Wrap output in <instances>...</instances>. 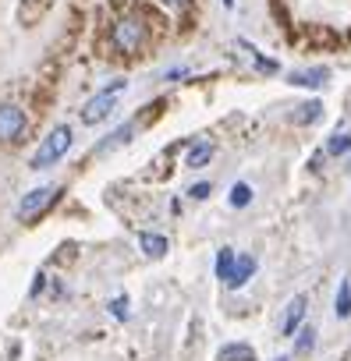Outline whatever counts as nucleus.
<instances>
[{
  "label": "nucleus",
  "instance_id": "obj_1",
  "mask_svg": "<svg viewBox=\"0 0 351 361\" xmlns=\"http://www.w3.org/2000/svg\"><path fill=\"white\" fill-rule=\"evenodd\" d=\"M71 149V128L68 124H57L47 138H43V145L36 149V156H32V166L36 170H47V166H54L64 152Z\"/></svg>",
  "mask_w": 351,
  "mask_h": 361
},
{
  "label": "nucleus",
  "instance_id": "obj_2",
  "mask_svg": "<svg viewBox=\"0 0 351 361\" xmlns=\"http://www.w3.org/2000/svg\"><path fill=\"white\" fill-rule=\"evenodd\" d=\"M121 89H128L124 78H117L114 85H107L103 92H96V96L82 106V121H85V124H100V121H107V117L114 114V103H117V92H121Z\"/></svg>",
  "mask_w": 351,
  "mask_h": 361
},
{
  "label": "nucleus",
  "instance_id": "obj_3",
  "mask_svg": "<svg viewBox=\"0 0 351 361\" xmlns=\"http://www.w3.org/2000/svg\"><path fill=\"white\" fill-rule=\"evenodd\" d=\"M57 195H61V188H57V185H43V188L29 192V195L18 202V216H22L25 224H32L36 216H43V213L57 202Z\"/></svg>",
  "mask_w": 351,
  "mask_h": 361
},
{
  "label": "nucleus",
  "instance_id": "obj_4",
  "mask_svg": "<svg viewBox=\"0 0 351 361\" xmlns=\"http://www.w3.org/2000/svg\"><path fill=\"white\" fill-rule=\"evenodd\" d=\"M142 39H145V25H142L138 18H121V22L114 25V47H117V50L135 54V50L142 47Z\"/></svg>",
  "mask_w": 351,
  "mask_h": 361
},
{
  "label": "nucleus",
  "instance_id": "obj_5",
  "mask_svg": "<svg viewBox=\"0 0 351 361\" xmlns=\"http://www.w3.org/2000/svg\"><path fill=\"white\" fill-rule=\"evenodd\" d=\"M22 131H25V114H22V106L4 103V106H0V142H11V138H18Z\"/></svg>",
  "mask_w": 351,
  "mask_h": 361
},
{
  "label": "nucleus",
  "instance_id": "obj_6",
  "mask_svg": "<svg viewBox=\"0 0 351 361\" xmlns=\"http://www.w3.org/2000/svg\"><path fill=\"white\" fill-rule=\"evenodd\" d=\"M305 294H298L291 305H287V312H284V322H280V336H295L298 329H302V319H305Z\"/></svg>",
  "mask_w": 351,
  "mask_h": 361
},
{
  "label": "nucleus",
  "instance_id": "obj_7",
  "mask_svg": "<svg viewBox=\"0 0 351 361\" xmlns=\"http://www.w3.org/2000/svg\"><path fill=\"white\" fill-rule=\"evenodd\" d=\"M326 78H330L326 68H302V71L291 75V82H295V85H305V89H323Z\"/></svg>",
  "mask_w": 351,
  "mask_h": 361
},
{
  "label": "nucleus",
  "instance_id": "obj_8",
  "mask_svg": "<svg viewBox=\"0 0 351 361\" xmlns=\"http://www.w3.org/2000/svg\"><path fill=\"white\" fill-rule=\"evenodd\" d=\"M252 273H256V259H252V255H238V259H234V269H231L227 287H245V283L252 280Z\"/></svg>",
  "mask_w": 351,
  "mask_h": 361
},
{
  "label": "nucleus",
  "instance_id": "obj_9",
  "mask_svg": "<svg viewBox=\"0 0 351 361\" xmlns=\"http://www.w3.org/2000/svg\"><path fill=\"white\" fill-rule=\"evenodd\" d=\"M131 135H135V124L128 121V124H121L117 131H110V138H103V142L96 145V152H110V149H117V145H128Z\"/></svg>",
  "mask_w": 351,
  "mask_h": 361
},
{
  "label": "nucleus",
  "instance_id": "obj_10",
  "mask_svg": "<svg viewBox=\"0 0 351 361\" xmlns=\"http://www.w3.org/2000/svg\"><path fill=\"white\" fill-rule=\"evenodd\" d=\"M217 361H256V350L249 343H224Z\"/></svg>",
  "mask_w": 351,
  "mask_h": 361
},
{
  "label": "nucleus",
  "instance_id": "obj_11",
  "mask_svg": "<svg viewBox=\"0 0 351 361\" xmlns=\"http://www.w3.org/2000/svg\"><path fill=\"white\" fill-rule=\"evenodd\" d=\"M347 145H351V121H340L337 131H333V138L326 142V152H330V156H340Z\"/></svg>",
  "mask_w": 351,
  "mask_h": 361
},
{
  "label": "nucleus",
  "instance_id": "obj_12",
  "mask_svg": "<svg viewBox=\"0 0 351 361\" xmlns=\"http://www.w3.org/2000/svg\"><path fill=\"white\" fill-rule=\"evenodd\" d=\"M138 245H142V252H145L149 259H163V255H167V238H163V234H142Z\"/></svg>",
  "mask_w": 351,
  "mask_h": 361
},
{
  "label": "nucleus",
  "instance_id": "obj_13",
  "mask_svg": "<svg viewBox=\"0 0 351 361\" xmlns=\"http://www.w3.org/2000/svg\"><path fill=\"white\" fill-rule=\"evenodd\" d=\"M210 159H213V142H196L192 152H189V166L192 170H203Z\"/></svg>",
  "mask_w": 351,
  "mask_h": 361
},
{
  "label": "nucleus",
  "instance_id": "obj_14",
  "mask_svg": "<svg viewBox=\"0 0 351 361\" xmlns=\"http://www.w3.org/2000/svg\"><path fill=\"white\" fill-rule=\"evenodd\" d=\"M234 259H238V255H234L231 248H220V255H217V276H220L224 283L231 280V269H234Z\"/></svg>",
  "mask_w": 351,
  "mask_h": 361
},
{
  "label": "nucleus",
  "instance_id": "obj_15",
  "mask_svg": "<svg viewBox=\"0 0 351 361\" xmlns=\"http://www.w3.org/2000/svg\"><path fill=\"white\" fill-rule=\"evenodd\" d=\"M337 315L340 319L351 315V280H340V287H337Z\"/></svg>",
  "mask_w": 351,
  "mask_h": 361
},
{
  "label": "nucleus",
  "instance_id": "obj_16",
  "mask_svg": "<svg viewBox=\"0 0 351 361\" xmlns=\"http://www.w3.org/2000/svg\"><path fill=\"white\" fill-rule=\"evenodd\" d=\"M249 202H252V188L245 185V180H238V185L231 188V206H234V209H245Z\"/></svg>",
  "mask_w": 351,
  "mask_h": 361
},
{
  "label": "nucleus",
  "instance_id": "obj_17",
  "mask_svg": "<svg viewBox=\"0 0 351 361\" xmlns=\"http://www.w3.org/2000/svg\"><path fill=\"white\" fill-rule=\"evenodd\" d=\"M316 114H319V103L309 99V103H302V110L295 114V124H309V121H316Z\"/></svg>",
  "mask_w": 351,
  "mask_h": 361
},
{
  "label": "nucleus",
  "instance_id": "obj_18",
  "mask_svg": "<svg viewBox=\"0 0 351 361\" xmlns=\"http://www.w3.org/2000/svg\"><path fill=\"white\" fill-rule=\"evenodd\" d=\"M312 343H316V329H298V343H295V354H305V350H312Z\"/></svg>",
  "mask_w": 351,
  "mask_h": 361
},
{
  "label": "nucleus",
  "instance_id": "obj_19",
  "mask_svg": "<svg viewBox=\"0 0 351 361\" xmlns=\"http://www.w3.org/2000/svg\"><path fill=\"white\" fill-rule=\"evenodd\" d=\"M110 312H114L117 319H128V298H114V301H110Z\"/></svg>",
  "mask_w": 351,
  "mask_h": 361
},
{
  "label": "nucleus",
  "instance_id": "obj_20",
  "mask_svg": "<svg viewBox=\"0 0 351 361\" xmlns=\"http://www.w3.org/2000/svg\"><path fill=\"white\" fill-rule=\"evenodd\" d=\"M210 192H213V185H196V188H192V199H206Z\"/></svg>",
  "mask_w": 351,
  "mask_h": 361
},
{
  "label": "nucleus",
  "instance_id": "obj_21",
  "mask_svg": "<svg viewBox=\"0 0 351 361\" xmlns=\"http://www.w3.org/2000/svg\"><path fill=\"white\" fill-rule=\"evenodd\" d=\"M167 4H185V0H167Z\"/></svg>",
  "mask_w": 351,
  "mask_h": 361
},
{
  "label": "nucleus",
  "instance_id": "obj_22",
  "mask_svg": "<svg viewBox=\"0 0 351 361\" xmlns=\"http://www.w3.org/2000/svg\"><path fill=\"white\" fill-rule=\"evenodd\" d=\"M224 4H227V8H231V4H234V0H224Z\"/></svg>",
  "mask_w": 351,
  "mask_h": 361
},
{
  "label": "nucleus",
  "instance_id": "obj_23",
  "mask_svg": "<svg viewBox=\"0 0 351 361\" xmlns=\"http://www.w3.org/2000/svg\"><path fill=\"white\" fill-rule=\"evenodd\" d=\"M277 361H287V357H277Z\"/></svg>",
  "mask_w": 351,
  "mask_h": 361
},
{
  "label": "nucleus",
  "instance_id": "obj_24",
  "mask_svg": "<svg viewBox=\"0 0 351 361\" xmlns=\"http://www.w3.org/2000/svg\"><path fill=\"white\" fill-rule=\"evenodd\" d=\"M347 166H351V163H347Z\"/></svg>",
  "mask_w": 351,
  "mask_h": 361
}]
</instances>
